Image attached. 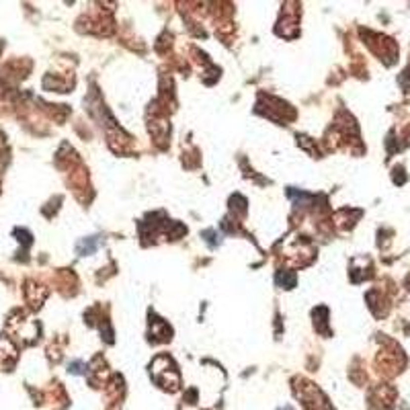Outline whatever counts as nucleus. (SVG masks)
<instances>
[{
    "mask_svg": "<svg viewBox=\"0 0 410 410\" xmlns=\"http://www.w3.org/2000/svg\"><path fill=\"white\" fill-rule=\"evenodd\" d=\"M94 246H97V242H94V240H90L88 244H86V242H82V244H80V252H84V250H86V252H92V250H94Z\"/></svg>",
    "mask_w": 410,
    "mask_h": 410,
    "instance_id": "nucleus-1",
    "label": "nucleus"
}]
</instances>
